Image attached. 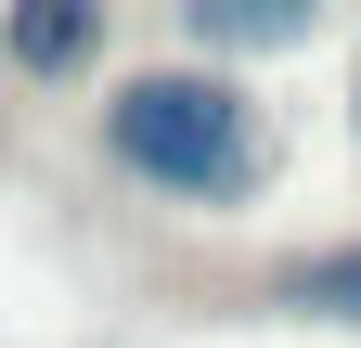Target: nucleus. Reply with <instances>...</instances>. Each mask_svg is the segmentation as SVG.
I'll list each match as a JSON object with an SVG mask.
<instances>
[{"label":"nucleus","mask_w":361,"mask_h":348,"mask_svg":"<svg viewBox=\"0 0 361 348\" xmlns=\"http://www.w3.org/2000/svg\"><path fill=\"white\" fill-rule=\"evenodd\" d=\"M271 297H284V310H336V323H361V245H336V258H297Z\"/></svg>","instance_id":"obj_3"},{"label":"nucleus","mask_w":361,"mask_h":348,"mask_svg":"<svg viewBox=\"0 0 361 348\" xmlns=\"http://www.w3.org/2000/svg\"><path fill=\"white\" fill-rule=\"evenodd\" d=\"M104 155L129 181L180 194V206H233L258 181V116L219 91V77H129L104 104Z\"/></svg>","instance_id":"obj_1"},{"label":"nucleus","mask_w":361,"mask_h":348,"mask_svg":"<svg viewBox=\"0 0 361 348\" xmlns=\"http://www.w3.org/2000/svg\"><path fill=\"white\" fill-rule=\"evenodd\" d=\"M0 52L26 77H78L104 52V0H13V13H0Z\"/></svg>","instance_id":"obj_2"},{"label":"nucleus","mask_w":361,"mask_h":348,"mask_svg":"<svg viewBox=\"0 0 361 348\" xmlns=\"http://www.w3.org/2000/svg\"><path fill=\"white\" fill-rule=\"evenodd\" d=\"M207 39H297L310 26V0H180Z\"/></svg>","instance_id":"obj_4"}]
</instances>
